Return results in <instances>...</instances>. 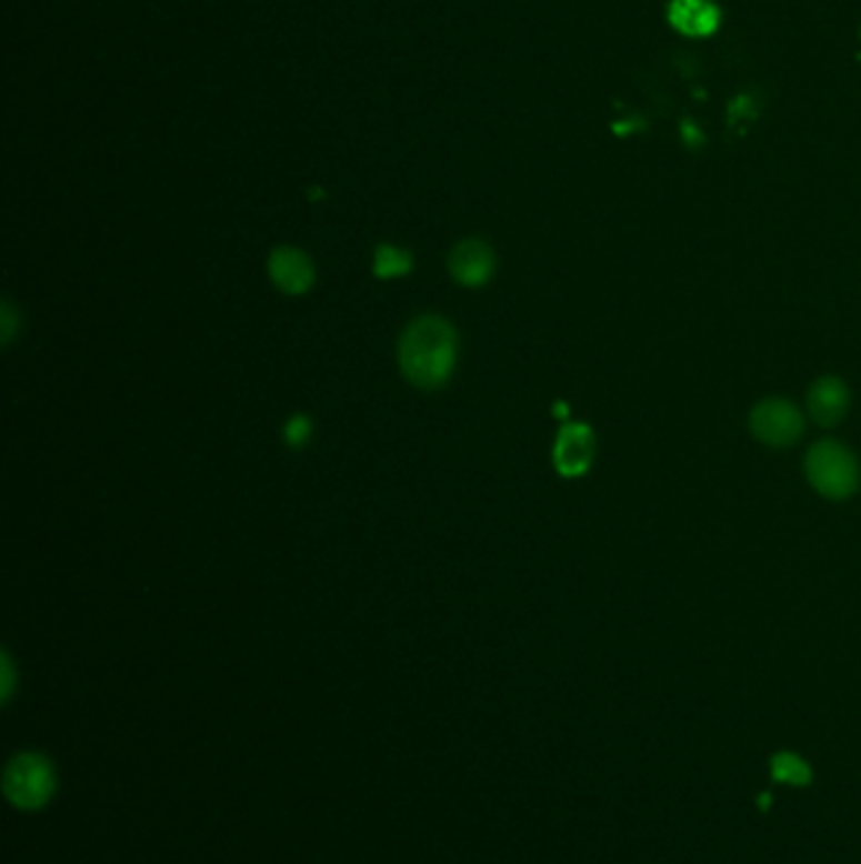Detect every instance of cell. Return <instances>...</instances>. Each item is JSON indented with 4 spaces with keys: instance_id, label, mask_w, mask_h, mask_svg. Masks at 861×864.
Listing matches in <instances>:
<instances>
[{
    "instance_id": "1",
    "label": "cell",
    "mask_w": 861,
    "mask_h": 864,
    "mask_svg": "<svg viewBox=\"0 0 861 864\" xmlns=\"http://www.w3.org/2000/svg\"><path fill=\"white\" fill-rule=\"evenodd\" d=\"M458 334L442 317H420L400 339V370L414 388L438 390L455 370Z\"/></svg>"
},
{
    "instance_id": "2",
    "label": "cell",
    "mask_w": 861,
    "mask_h": 864,
    "mask_svg": "<svg viewBox=\"0 0 861 864\" xmlns=\"http://www.w3.org/2000/svg\"><path fill=\"white\" fill-rule=\"evenodd\" d=\"M805 478L823 499L847 501L859 489V463L839 440H819L805 455Z\"/></svg>"
},
{
    "instance_id": "3",
    "label": "cell",
    "mask_w": 861,
    "mask_h": 864,
    "mask_svg": "<svg viewBox=\"0 0 861 864\" xmlns=\"http://www.w3.org/2000/svg\"><path fill=\"white\" fill-rule=\"evenodd\" d=\"M750 432L768 448H789L803 435V415L793 402L768 398L750 412Z\"/></svg>"
},
{
    "instance_id": "4",
    "label": "cell",
    "mask_w": 861,
    "mask_h": 864,
    "mask_svg": "<svg viewBox=\"0 0 861 864\" xmlns=\"http://www.w3.org/2000/svg\"><path fill=\"white\" fill-rule=\"evenodd\" d=\"M597 440L594 432L583 422H569L563 425L553 445V465L563 478H579L594 463Z\"/></svg>"
},
{
    "instance_id": "5",
    "label": "cell",
    "mask_w": 861,
    "mask_h": 864,
    "mask_svg": "<svg viewBox=\"0 0 861 864\" xmlns=\"http://www.w3.org/2000/svg\"><path fill=\"white\" fill-rule=\"evenodd\" d=\"M849 402H851L849 388L839 380V376H833V374L819 376V380L811 384L809 398H805V404H809V415L821 428L839 425V422L847 418Z\"/></svg>"
},
{
    "instance_id": "6",
    "label": "cell",
    "mask_w": 861,
    "mask_h": 864,
    "mask_svg": "<svg viewBox=\"0 0 861 864\" xmlns=\"http://www.w3.org/2000/svg\"><path fill=\"white\" fill-rule=\"evenodd\" d=\"M450 273L460 287L478 289L493 275L495 259L490 253V248L480 241H462L455 245V251L450 253Z\"/></svg>"
},
{
    "instance_id": "7",
    "label": "cell",
    "mask_w": 861,
    "mask_h": 864,
    "mask_svg": "<svg viewBox=\"0 0 861 864\" xmlns=\"http://www.w3.org/2000/svg\"><path fill=\"white\" fill-rule=\"evenodd\" d=\"M268 273L286 293H306L313 283V263L296 248H276L268 261Z\"/></svg>"
},
{
    "instance_id": "8",
    "label": "cell",
    "mask_w": 861,
    "mask_h": 864,
    "mask_svg": "<svg viewBox=\"0 0 861 864\" xmlns=\"http://www.w3.org/2000/svg\"><path fill=\"white\" fill-rule=\"evenodd\" d=\"M670 18L684 36H708L718 29V8L710 0H672Z\"/></svg>"
},
{
    "instance_id": "9",
    "label": "cell",
    "mask_w": 861,
    "mask_h": 864,
    "mask_svg": "<svg viewBox=\"0 0 861 864\" xmlns=\"http://www.w3.org/2000/svg\"><path fill=\"white\" fill-rule=\"evenodd\" d=\"M51 781L46 768L41 764H18L11 771V778H8V788L11 794L18 798V804H36L43 802L46 792H49Z\"/></svg>"
},
{
    "instance_id": "10",
    "label": "cell",
    "mask_w": 861,
    "mask_h": 864,
    "mask_svg": "<svg viewBox=\"0 0 861 864\" xmlns=\"http://www.w3.org/2000/svg\"><path fill=\"white\" fill-rule=\"evenodd\" d=\"M771 774L778 784L805 786L811 781V766L795 753H775L771 758Z\"/></svg>"
},
{
    "instance_id": "11",
    "label": "cell",
    "mask_w": 861,
    "mask_h": 864,
    "mask_svg": "<svg viewBox=\"0 0 861 864\" xmlns=\"http://www.w3.org/2000/svg\"><path fill=\"white\" fill-rule=\"evenodd\" d=\"M412 269V259L400 248L392 245H382L377 251V261H374V273L377 279H394V275H404Z\"/></svg>"
},
{
    "instance_id": "12",
    "label": "cell",
    "mask_w": 861,
    "mask_h": 864,
    "mask_svg": "<svg viewBox=\"0 0 861 864\" xmlns=\"http://www.w3.org/2000/svg\"><path fill=\"white\" fill-rule=\"evenodd\" d=\"M283 438H286V443L293 445V448L306 445L311 438V420L303 418V415L291 418L289 425H286V430H283Z\"/></svg>"
},
{
    "instance_id": "13",
    "label": "cell",
    "mask_w": 861,
    "mask_h": 864,
    "mask_svg": "<svg viewBox=\"0 0 861 864\" xmlns=\"http://www.w3.org/2000/svg\"><path fill=\"white\" fill-rule=\"evenodd\" d=\"M758 802H761V808H768V804H771V796L763 794L761 798H758Z\"/></svg>"
}]
</instances>
